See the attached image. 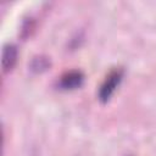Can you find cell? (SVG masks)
Wrapping results in <instances>:
<instances>
[{"instance_id":"6da1fadb","label":"cell","mask_w":156,"mask_h":156,"mask_svg":"<svg viewBox=\"0 0 156 156\" xmlns=\"http://www.w3.org/2000/svg\"><path fill=\"white\" fill-rule=\"evenodd\" d=\"M122 77H123V71L121 68H116L112 72H110V74L106 77V79L104 80V83L100 87V90H99L100 101L107 102L110 100L113 91L116 90L119 82L122 80Z\"/></svg>"},{"instance_id":"7a4b0ae2","label":"cell","mask_w":156,"mask_h":156,"mask_svg":"<svg viewBox=\"0 0 156 156\" xmlns=\"http://www.w3.org/2000/svg\"><path fill=\"white\" fill-rule=\"evenodd\" d=\"M17 56H18V51H17V46L13 44H6L2 48V55H1V67L2 71L10 72L16 62H17Z\"/></svg>"},{"instance_id":"3957f363","label":"cell","mask_w":156,"mask_h":156,"mask_svg":"<svg viewBox=\"0 0 156 156\" xmlns=\"http://www.w3.org/2000/svg\"><path fill=\"white\" fill-rule=\"evenodd\" d=\"M83 80H84V76L80 71H69L61 77L60 85L63 89H76L82 85Z\"/></svg>"},{"instance_id":"277c9868","label":"cell","mask_w":156,"mask_h":156,"mask_svg":"<svg viewBox=\"0 0 156 156\" xmlns=\"http://www.w3.org/2000/svg\"><path fill=\"white\" fill-rule=\"evenodd\" d=\"M49 67H50V62H49L48 57H45V56L34 57L30 63V69L34 72H43V71L48 69Z\"/></svg>"}]
</instances>
